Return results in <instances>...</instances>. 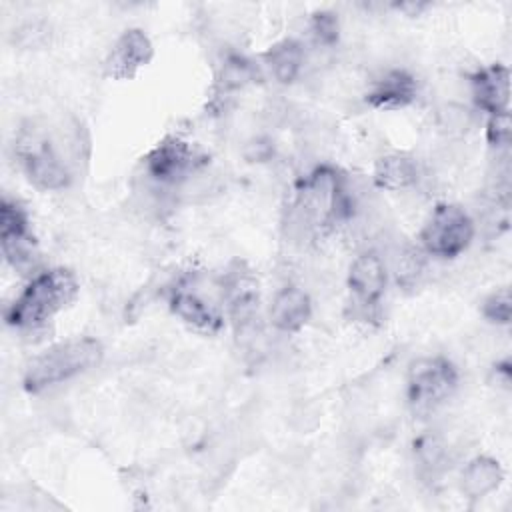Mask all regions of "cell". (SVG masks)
Returning a JSON list of instances; mask_svg holds the SVG:
<instances>
[{"label":"cell","mask_w":512,"mask_h":512,"mask_svg":"<svg viewBox=\"0 0 512 512\" xmlns=\"http://www.w3.org/2000/svg\"><path fill=\"white\" fill-rule=\"evenodd\" d=\"M152 42L140 28L124 30L104 60V74L112 80H128L152 58Z\"/></svg>","instance_id":"8fae6325"},{"label":"cell","mask_w":512,"mask_h":512,"mask_svg":"<svg viewBox=\"0 0 512 512\" xmlns=\"http://www.w3.org/2000/svg\"><path fill=\"white\" fill-rule=\"evenodd\" d=\"M202 164L204 156H200L190 142L178 136L162 138L144 158L146 174L160 186L182 184Z\"/></svg>","instance_id":"52a82bcc"},{"label":"cell","mask_w":512,"mask_h":512,"mask_svg":"<svg viewBox=\"0 0 512 512\" xmlns=\"http://www.w3.org/2000/svg\"><path fill=\"white\" fill-rule=\"evenodd\" d=\"M482 314L488 322L506 326L510 324L512 318V298L508 288H500L492 292L484 302H482Z\"/></svg>","instance_id":"ffe728a7"},{"label":"cell","mask_w":512,"mask_h":512,"mask_svg":"<svg viewBox=\"0 0 512 512\" xmlns=\"http://www.w3.org/2000/svg\"><path fill=\"white\" fill-rule=\"evenodd\" d=\"M256 78V66L242 54H228L216 74V86L220 92L240 90Z\"/></svg>","instance_id":"d6986e66"},{"label":"cell","mask_w":512,"mask_h":512,"mask_svg":"<svg viewBox=\"0 0 512 512\" xmlns=\"http://www.w3.org/2000/svg\"><path fill=\"white\" fill-rule=\"evenodd\" d=\"M428 4H414V2H404V4H394V8L402 10V12H408L410 16H416L420 10H424Z\"/></svg>","instance_id":"cb8c5ba5"},{"label":"cell","mask_w":512,"mask_h":512,"mask_svg":"<svg viewBox=\"0 0 512 512\" xmlns=\"http://www.w3.org/2000/svg\"><path fill=\"white\" fill-rule=\"evenodd\" d=\"M424 250H414V248H404L398 254L396 260V276L398 282L408 284V282H416V278L420 276L422 268H424Z\"/></svg>","instance_id":"7402d4cb"},{"label":"cell","mask_w":512,"mask_h":512,"mask_svg":"<svg viewBox=\"0 0 512 512\" xmlns=\"http://www.w3.org/2000/svg\"><path fill=\"white\" fill-rule=\"evenodd\" d=\"M222 294H224L236 336L242 342H250L256 336L258 308H260L256 280L248 270H242L238 264L236 270L224 276Z\"/></svg>","instance_id":"9c48e42d"},{"label":"cell","mask_w":512,"mask_h":512,"mask_svg":"<svg viewBox=\"0 0 512 512\" xmlns=\"http://www.w3.org/2000/svg\"><path fill=\"white\" fill-rule=\"evenodd\" d=\"M264 64L274 80L280 84H292L304 66V48L298 40L284 38L264 52Z\"/></svg>","instance_id":"ac0fdd59"},{"label":"cell","mask_w":512,"mask_h":512,"mask_svg":"<svg viewBox=\"0 0 512 512\" xmlns=\"http://www.w3.org/2000/svg\"><path fill=\"white\" fill-rule=\"evenodd\" d=\"M458 386V370L444 356H424L410 364L406 394L416 410H430L446 402Z\"/></svg>","instance_id":"8992f818"},{"label":"cell","mask_w":512,"mask_h":512,"mask_svg":"<svg viewBox=\"0 0 512 512\" xmlns=\"http://www.w3.org/2000/svg\"><path fill=\"white\" fill-rule=\"evenodd\" d=\"M420 246L438 258H456L474 238V222L458 204H438L420 230Z\"/></svg>","instance_id":"5b68a950"},{"label":"cell","mask_w":512,"mask_h":512,"mask_svg":"<svg viewBox=\"0 0 512 512\" xmlns=\"http://www.w3.org/2000/svg\"><path fill=\"white\" fill-rule=\"evenodd\" d=\"M310 34L316 44L334 46L338 42V34H340V24H338L336 14L328 12V10L316 12L310 20Z\"/></svg>","instance_id":"44dd1931"},{"label":"cell","mask_w":512,"mask_h":512,"mask_svg":"<svg viewBox=\"0 0 512 512\" xmlns=\"http://www.w3.org/2000/svg\"><path fill=\"white\" fill-rule=\"evenodd\" d=\"M102 354V344L90 336L68 338L64 342L52 344L36 354L24 368V390L30 394H38L78 374H84L86 370L100 364Z\"/></svg>","instance_id":"3957f363"},{"label":"cell","mask_w":512,"mask_h":512,"mask_svg":"<svg viewBox=\"0 0 512 512\" xmlns=\"http://www.w3.org/2000/svg\"><path fill=\"white\" fill-rule=\"evenodd\" d=\"M386 284L388 268L376 250H364L352 260L348 268V290L352 294V304L364 320H368L380 304Z\"/></svg>","instance_id":"30bf717a"},{"label":"cell","mask_w":512,"mask_h":512,"mask_svg":"<svg viewBox=\"0 0 512 512\" xmlns=\"http://www.w3.org/2000/svg\"><path fill=\"white\" fill-rule=\"evenodd\" d=\"M504 480L502 466L490 456L472 458L460 474V490L470 500H480L500 488Z\"/></svg>","instance_id":"2e32d148"},{"label":"cell","mask_w":512,"mask_h":512,"mask_svg":"<svg viewBox=\"0 0 512 512\" xmlns=\"http://www.w3.org/2000/svg\"><path fill=\"white\" fill-rule=\"evenodd\" d=\"M374 184L382 190H404L416 184L418 164L414 158L402 152H392L376 160Z\"/></svg>","instance_id":"e0dca14e"},{"label":"cell","mask_w":512,"mask_h":512,"mask_svg":"<svg viewBox=\"0 0 512 512\" xmlns=\"http://www.w3.org/2000/svg\"><path fill=\"white\" fill-rule=\"evenodd\" d=\"M14 152L18 162L26 174V178L44 192L62 190L70 184V170L68 164L62 160L60 152L54 148L52 138L38 128L36 124H26L20 128Z\"/></svg>","instance_id":"277c9868"},{"label":"cell","mask_w":512,"mask_h":512,"mask_svg":"<svg viewBox=\"0 0 512 512\" xmlns=\"http://www.w3.org/2000/svg\"><path fill=\"white\" fill-rule=\"evenodd\" d=\"M486 138H488L490 146H494L496 150L508 148V144H510V114L508 112L494 114L488 118Z\"/></svg>","instance_id":"603a6c76"},{"label":"cell","mask_w":512,"mask_h":512,"mask_svg":"<svg viewBox=\"0 0 512 512\" xmlns=\"http://www.w3.org/2000/svg\"><path fill=\"white\" fill-rule=\"evenodd\" d=\"M170 310L190 328L202 332V334H216L224 326L222 314L196 290H190L188 286H176L170 290L168 296Z\"/></svg>","instance_id":"5bb4252c"},{"label":"cell","mask_w":512,"mask_h":512,"mask_svg":"<svg viewBox=\"0 0 512 512\" xmlns=\"http://www.w3.org/2000/svg\"><path fill=\"white\" fill-rule=\"evenodd\" d=\"M78 294V280L68 268H50L34 274L4 312L8 326L34 330L52 320Z\"/></svg>","instance_id":"7a4b0ae2"},{"label":"cell","mask_w":512,"mask_h":512,"mask_svg":"<svg viewBox=\"0 0 512 512\" xmlns=\"http://www.w3.org/2000/svg\"><path fill=\"white\" fill-rule=\"evenodd\" d=\"M418 82L402 68H390L376 76L366 90V104L378 110H398L416 100Z\"/></svg>","instance_id":"7c38bea8"},{"label":"cell","mask_w":512,"mask_h":512,"mask_svg":"<svg viewBox=\"0 0 512 512\" xmlns=\"http://www.w3.org/2000/svg\"><path fill=\"white\" fill-rule=\"evenodd\" d=\"M354 208L346 176L332 166H318L296 188L290 224L300 232H318L350 220Z\"/></svg>","instance_id":"6da1fadb"},{"label":"cell","mask_w":512,"mask_h":512,"mask_svg":"<svg viewBox=\"0 0 512 512\" xmlns=\"http://www.w3.org/2000/svg\"><path fill=\"white\" fill-rule=\"evenodd\" d=\"M470 94L476 108H480L488 116L508 112L510 70L502 64H492L476 70L470 76Z\"/></svg>","instance_id":"4fadbf2b"},{"label":"cell","mask_w":512,"mask_h":512,"mask_svg":"<svg viewBox=\"0 0 512 512\" xmlns=\"http://www.w3.org/2000/svg\"><path fill=\"white\" fill-rule=\"evenodd\" d=\"M0 246L4 260L14 270L24 274L34 268L38 254L28 214L22 204L6 196L0 202Z\"/></svg>","instance_id":"ba28073f"},{"label":"cell","mask_w":512,"mask_h":512,"mask_svg":"<svg viewBox=\"0 0 512 512\" xmlns=\"http://www.w3.org/2000/svg\"><path fill=\"white\" fill-rule=\"evenodd\" d=\"M310 314V296L298 286L280 288L270 304V324L286 334L302 330L310 320Z\"/></svg>","instance_id":"9a60e30c"}]
</instances>
